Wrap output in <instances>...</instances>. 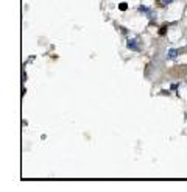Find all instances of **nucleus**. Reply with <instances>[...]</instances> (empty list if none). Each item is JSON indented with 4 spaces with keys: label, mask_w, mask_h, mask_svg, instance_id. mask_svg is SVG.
Listing matches in <instances>:
<instances>
[{
    "label": "nucleus",
    "mask_w": 187,
    "mask_h": 192,
    "mask_svg": "<svg viewBox=\"0 0 187 192\" xmlns=\"http://www.w3.org/2000/svg\"><path fill=\"white\" fill-rule=\"evenodd\" d=\"M25 80H27V74L24 72V74H22V83H25Z\"/></svg>",
    "instance_id": "8"
},
{
    "label": "nucleus",
    "mask_w": 187,
    "mask_h": 192,
    "mask_svg": "<svg viewBox=\"0 0 187 192\" xmlns=\"http://www.w3.org/2000/svg\"><path fill=\"white\" fill-rule=\"evenodd\" d=\"M150 10L151 8H148V6H145V5H139V8H137V11H139V13H150Z\"/></svg>",
    "instance_id": "3"
},
{
    "label": "nucleus",
    "mask_w": 187,
    "mask_h": 192,
    "mask_svg": "<svg viewBox=\"0 0 187 192\" xmlns=\"http://www.w3.org/2000/svg\"><path fill=\"white\" fill-rule=\"evenodd\" d=\"M178 55H179L178 49H169V52H167V58L169 59H176Z\"/></svg>",
    "instance_id": "2"
},
{
    "label": "nucleus",
    "mask_w": 187,
    "mask_h": 192,
    "mask_svg": "<svg viewBox=\"0 0 187 192\" xmlns=\"http://www.w3.org/2000/svg\"><path fill=\"white\" fill-rule=\"evenodd\" d=\"M165 33H167V25H164V27H161V30H159V36H165Z\"/></svg>",
    "instance_id": "5"
},
{
    "label": "nucleus",
    "mask_w": 187,
    "mask_h": 192,
    "mask_svg": "<svg viewBox=\"0 0 187 192\" xmlns=\"http://www.w3.org/2000/svg\"><path fill=\"white\" fill-rule=\"evenodd\" d=\"M147 16H148V17H150V19H151V20H154V19H156V13H154V11H153V10H150V13H147Z\"/></svg>",
    "instance_id": "6"
},
{
    "label": "nucleus",
    "mask_w": 187,
    "mask_h": 192,
    "mask_svg": "<svg viewBox=\"0 0 187 192\" xmlns=\"http://www.w3.org/2000/svg\"><path fill=\"white\" fill-rule=\"evenodd\" d=\"M126 47L129 50H134V52H140V47H139V42L136 39H128L126 41Z\"/></svg>",
    "instance_id": "1"
},
{
    "label": "nucleus",
    "mask_w": 187,
    "mask_h": 192,
    "mask_svg": "<svg viewBox=\"0 0 187 192\" xmlns=\"http://www.w3.org/2000/svg\"><path fill=\"white\" fill-rule=\"evenodd\" d=\"M126 8H128V3H125V2L119 3V10L120 11H126Z\"/></svg>",
    "instance_id": "4"
},
{
    "label": "nucleus",
    "mask_w": 187,
    "mask_h": 192,
    "mask_svg": "<svg viewBox=\"0 0 187 192\" xmlns=\"http://www.w3.org/2000/svg\"><path fill=\"white\" fill-rule=\"evenodd\" d=\"M171 2H173V0H162V5H169Z\"/></svg>",
    "instance_id": "7"
}]
</instances>
